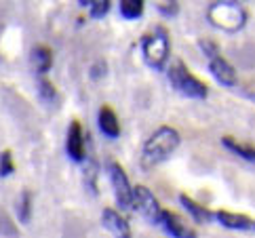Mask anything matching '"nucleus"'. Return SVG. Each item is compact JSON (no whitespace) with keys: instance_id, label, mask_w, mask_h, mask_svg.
I'll return each mask as SVG.
<instances>
[{"instance_id":"nucleus-20","label":"nucleus","mask_w":255,"mask_h":238,"mask_svg":"<svg viewBox=\"0 0 255 238\" xmlns=\"http://www.w3.org/2000/svg\"><path fill=\"white\" fill-rule=\"evenodd\" d=\"M13 171H15V164H13V154L4 150L2 154H0V177H8V175H13Z\"/></svg>"},{"instance_id":"nucleus-24","label":"nucleus","mask_w":255,"mask_h":238,"mask_svg":"<svg viewBox=\"0 0 255 238\" xmlns=\"http://www.w3.org/2000/svg\"><path fill=\"white\" fill-rule=\"evenodd\" d=\"M247 97L251 99V102H255V93H247Z\"/></svg>"},{"instance_id":"nucleus-5","label":"nucleus","mask_w":255,"mask_h":238,"mask_svg":"<svg viewBox=\"0 0 255 238\" xmlns=\"http://www.w3.org/2000/svg\"><path fill=\"white\" fill-rule=\"evenodd\" d=\"M200 49H203V53L209 57V72L213 74V78L220 82L222 87H234L236 85V72L230 63L226 61V57L220 53V49L209 40L200 42Z\"/></svg>"},{"instance_id":"nucleus-6","label":"nucleus","mask_w":255,"mask_h":238,"mask_svg":"<svg viewBox=\"0 0 255 238\" xmlns=\"http://www.w3.org/2000/svg\"><path fill=\"white\" fill-rule=\"evenodd\" d=\"M108 173H110V181H112V188H114L118 209H121V211H131L133 203H135V188H131V181L127 177L125 169L118 162H110Z\"/></svg>"},{"instance_id":"nucleus-3","label":"nucleus","mask_w":255,"mask_h":238,"mask_svg":"<svg viewBox=\"0 0 255 238\" xmlns=\"http://www.w3.org/2000/svg\"><path fill=\"white\" fill-rule=\"evenodd\" d=\"M209 21L224 32H239L247 23V13L241 4L230 2V0H220L209 8Z\"/></svg>"},{"instance_id":"nucleus-14","label":"nucleus","mask_w":255,"mask_h":238,"mask_svg":"<svg viewBox=\"0 0 255 238\" xmlns=\"http://www.w3.org/2000/svg\"><path fill=\"white\" fill-rule=\"evenodd\" d=\"M179 205L186 209V213H190V217L194 219V222H198V224H209L211 219L215 217L213 213H209L205 207H200V205H196L192 198H188L186 194H181L179 196Z\"/></svg>"},{"instance_id":"nucleus-1","label":"nucleus","mask_w":255,"mask_h":238,"mask_svg":"<svg viewBox=\"0 0 255 238\" xmlns=\"http://www.w3.org/2000/svg\"><path fill=\"white\" fill-rule=\"evenodd\" d=\"M179 141H181V137L173 126H160V129H156L150 135V139L143 143V150H141L143 167H156V164L171 158V154L177 150Z\"/></svg>"},{"instance_id":"nucleus-8","label":"nucleus","mask_w":255,"mask_h":238,"mask_svg":"<svg viewBox=\"0 0 255 238\" xmlns=\"http://www.w3.org/2000/svg\"><path fill=\"white\" fill-rule=\"evenodd\" d=\"M66 154H68V158L76 164H83L87 160L85 133H83V126H80L76 120L70 122L68 137H66Z\"/></svg>"},{"instance_id":"nucleus-10","label":"nucleus","mask_w":255,"mask_h":238,"mask_svg":"<svg viewBox=\"0 0 255 238\" xmlns=\"http://www.w3.org/2000/svg\"><path fill=\"white\" fill-rule=\"evenodd\" d=\"M30 68L36 76H44L49 74V70L53 68V51L49 47H34L30 51Z\"/></svg>"},{"instance_id":"nucleus-18","label":"nucleus","mask_w":255,"mask_h":238,"mask_svg":"<svg viewBox=\"0 0 255 238\" xmlns=\"http://www.w3.org/2000/svg\"><path fill=\"white\" fill-rule=\"evenodd\" d=\"M110 0H89V8H91V17L93 19H104V17L108 15V11H110Z\"/></svg>"},{"instance_id":"nucleus-7","label":"nucleus","mask_w":255,"mask_h":238,"mask_svg":"<svg viewBox=\"0 0 255 238\" xmlns=\"http://www.w3.org/2000/svg\"><path fill=\"white\" fill-rule=\"evenodd\" d=\"M133 209H135V211H137L148 224H152V226L160 224L162 209L158 207V200L154 198V194H152L148 188H143V186L135 188V203H133Z\"/></svg>"},{"instance_id":"nucleus-12","label":"nucleus","mask_w":255,"mask_h":238,"mask_svg":"<svg viewBox=\"0 0 255 238\" xmlns=\"http://www.w3.org/2000/svg\"><path fill=\"white\" fill-rule=\"evenodd\" d=\"M97 126H99V131L106 137H110V139H116V137L121 135V122H118L114 110H110L108 106H104L97 112Z\"/></svg>"},{"instance_id":"nucleus-2","label":"nucleus","mask_w":255,"mask_h":238,"mask_svg":"<svg viewBox=\"0 0 255 238\" xmlns=\"http://www.w3.org/2000/svg\"><path fill=\"white\" fill-rule=\"evenodd\" d=\"M141 53H143L145 63L152 70H156V72L165 70L169 61V53H171V38L165 27H152V32L143 36Z\"/></svg>"},{"instance_id":"nucleus-17","label":"nucleus","mask_w":255,"mask_h":238,"mask_svg":"<svg viewBox=\"0 0 255 238\" xmlns=\"http://www.w3.org/2000/svg\"><path fill=\"white\" fill-rule=\"evenodd\" d=\"M32 217V194L30 192H21L19 203H17V219L21 224H28Z\"/></svg>"},{"instance_id":"nucleus-19","label":"nucleus","mask_w":255,"mask_h":238,"mask_svg":"<svg viewBox=\"0 0 255 238\" xmlns=\"http://www.w3.org/2000/svg\"><path fill=\"white\" fill-rule=\"evenodd\" d=\"M38 91H40V97L44 99L47 104H53L57 99V91L53 89V85L47 80V78H42L40 76V80H38Z\"/></svg>"},{"instance_id":"nucleus-16","label":"nucleus","mask_w":255,"mask_h":238,"mask_svg":"<svg viewBox=\"0 0 255 238\" xmlns=\"http://www.w3.org/2000/svg\"><path fill=\"white\" fill-rule=\"evenodd\" d=\"M145 0H118V8L125 19H139L143 15Z\"/></svg>"},{"instance_id":"nucleus-21","label":"nucleus","mask_w":255,"mask_h":238,"mask_svg":"<svg viewBox=\"0 0 255 238\" xmlns=\"http://www.w3.org/2000/svg\"><path fill=\"white\" fill-rule=\"evenodd\" d=\"M89 164H87V169H85V184H87V188H89V192L91 194H95L97 192V186H95V179H97V167H95V160H87Z\"/></svg>"},{"instance_id":"nucleus-9","label":"nucleus","mask_w":255,"mask_h":238,"mask_svg":"<svg viewBox=\"0 0 255 238\" xmlns=\"http://www.w3.org/2000/svg\"><path fill=\"white\" fill-rule=\"evenodd\" d=\"M215 219L220 222L226 230H234V232H255V222L245 215L239 213H228V211H217Z\"/></svg>"},{"instance_id":"nucleus-15","label":"nucleus","mask_w":255,"mask_h":238,"mask_svg":"<svg viewBox=\"0 0 255 238\" xmlns=\"http://www.w3.org/2000/svg\"><path fill=\"white\" fill-rule=\"evenodd\" d=\"M222 143H224V148H226L228 152L236 154V156H239L241 160H245V162H253V164H255V150L251 148V145L239 143V141L230 139V137H224V139H222Z\"/></svg>"},{"instance_id":"nucleus-22","label":"nucleus","mask_w":255,"mask_h":238,"mask_svg":"<svg viewBox=\"0 0 255 238\" xmlns=\"http://www.w3.org/2000/svg\"><path fill=\"white\" fill-rule=\"evenodd\" d=\"M104 74H106V63H104V61H97L95 66L91 68V78H93V80H99Z\"/></svg>"},{"instance_id":"nucleus-4","label":"nucleus","mask_w":255,"mask_h":238,"mask_svg":"<svg viewBox=\"0 0 255 238\" xmlns=\"http://www.w3.org/2000/svg\"><path fill=\"white\" fill-rule=\"evenodd\" d=\"M167 76H169V82L175 91H179L181 95H186L190 99H205L207 97V87L205 82H200L198 78H194L190 74V70L186 68V63L181 61H173L171 66L167 68Z\"/></svg>"},{"instance_id":"nucleus-11","label":"nucleus","mask_w":255,"mask_h":238,"mask_svg":"<svg viewBox=\"0 0 255 238\" xmlns=\"http://www.w3.org/2000/svg\"><path fill=\"white\" fill-rule=\"evenodd\" d=\"M102 224L104 228L110 234H116V236H123V238H129L131 236V230H129V222L118 213V211H112V209H104L102 213Z\"/></svg>"},{"instance_id":"nucleus-13","label":"nucleus","mask_w":255,"mask_h":238,"mask_svg":"<svg viewBox=\"0 0 255 238\" xmlns=\"http://www.w3.org/2000/svg\"><path fill=\"white\" fill-rule=\"evenodd\" d=\"M160 226H162V230H165L169 236H173V238H194L196 236L192 230H188V228L181 224L171 211H162Z\"/></svg>"},{"instance_id":"nucleus-23","label":"nucleus","mask_w":255,"mask_h":238,"mask_svg":"<svg viewBox=\"0 0 255 238\" xmlns=\"http://www.w3.org/2000/svg\"><path fill=\"white\" fill-rule=\"evenodd\" d=\"M78 2H80V6H87V4H89V0H78Z\"/></svg>"}]
</instances>
